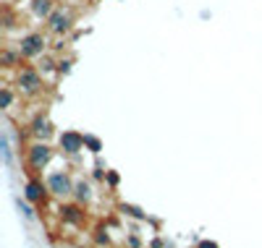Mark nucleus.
I'll list each match as a JSON object with an SVG mask.
<instances>
[{"mask_svg":"<svg viewBox=\"0 0 262 248\" xmlns=\"http://www.w3.org/2000/svg\"><path fill=\"white\" fill-rule=\"evenodd\" d=\"M71 29H74V13H71L69 8L58 6V8L50 13V18H48V32L55 34V37H66Z\"/></svg>","mask_w":262,"mask_h":248,"instance_id":"obj_5","label":"nucleus"},{"mask_svg":"<svg viewBox=\"0 0 262 248\" xmlns=\"http://www.w3.org/2000/svg\"><path fill=\"white\" fill-rule=\"evenodd\" d=\"M55 0H29V11H32V18L37 21H48L50 13L55 11Z\"/></svg>","mask_w":262,"mask_h":248,"instance_id":"obj_11","label":"nucleus"},{"mask_svg":"<svg viewBox=\"0 0 262 248\" xmlns=\"http://www.w3.org/2000/svg\"><path fill=\"white\" fill-rule=\"evenodd\" d=\"M76 204H81V207H86L92 201V186L86 183L84 178H79V180H74V196H71Z\"/></svg>","mask_w":262,"mask_h":248,"instance_id":"obj_12","label":"nucleus"},{"mask_svg":"<svg viewBox=\"0 0 262 248\" xmlns=\"http://www.w3.org/2000/svg\"><path fill=\"white\" fill-rule=\"evenodd\" d=\"M149 248H163V240H152V245Z\"/></svg>","mask_w":262,"mask_h":248,"instance_id":"obj_24","label":"nucleus"},{"mask_svg":"<svg viewBox=\"0 0 262 248\" xmlns=\"http://www.w3.org/2000/svg\"><path fill=\"white\" fill-rule=\"evenodd\" d=\"M95 240H97V245H111V238H107V233H102V230H97Z\"/></svg>","mask_w":262,"mask_h":248,"instance_id":"obj_21","label":"nucleus"},{"mask_svg":"<svg viewBox=\"0 0 262 248\" xmlns=\"http://www.w3.org/2000/svg\"><path fill=\"white\" fill-rule=\"evenodd\" d=\"M21 60H24V55H21L18 44L16 42H6L3 44V53H0V65H3L6 71H16L18 65H24Z\"/></svg>","mask_w":262,"mask_h":248,"instance_id":"obj_8","label":"nucleus"},{"mask_svg":"<svg viewBox=\"0 0 262 248\" xmlns=\"http://www.w3.org/2000/svg\"><path fill=\"white\" fill-rule=\"evenodd\" d=\"M53 160V149L48 146V141H32L27 149H24V162L29 167V172H42Z\"/></svg>","mask_w":262,"mask_h":248,"instance_id":"obj_3","label":"nucleus"},{"mask_svg":"<svg viewBox=\"0 0 262 248\" xmlns=\"http://www.w3.org/2000/svg\"><path fill=\"white\" fill-rule=\"evenodd\" d=\"M16 44H18L21 55H24V60H37V58H42L48 53L50 39H48V34H42V32H27V34L18 37Z\"/></svg>","mask_w":262,"mask_h":248,"instance_id":"obj_2","label":"nucleus"},{"mask_svg":"<svg viewBox=\"0 0 262 248\" xmlns=\"http://www.w3.org/2000/svg\"><path fill=\"white\" fill-rule=\"evenodd\" d=\"M29 133H32V139H37V141H48L50 136H53V123L48 120V115H39L29 123Z\"/></svg>","mask_w":262,"mask_h":248,"instance_id":"obj_9","label":"nucleus"},{"mask_svg":"<svg viewBox=\"0 0 262 248\" xmlns=\"http://www.w3.org/2000/svg\"><path fill=\"white\" fill-rule=\"evenodd\" d=\"M71 65H74V60H71V58L58 60V73H69V71H71Z\"/></svg>","mask_w":262,"mask_h":248,"instance_id":"obj_19","label":"nucleus"},{"mask_svg":"<svg viewBox=\"0 0 262 248\" xmlns=\"http://www.w3.org/2000/svg\"><path fill=\"white\" fill-rule=\"evenodd\" d=\"M84 146L90 149V152H95V154H97V152L102 149V141H100L97 136H90V133H84Z\"/></svg>","mask_w":262,"mask_h":248,"instance_id":"obj_16","label":"nucleus"},{"mask_svg":"<svg viewBox=\"0 0 262 248\" xmlns=\"http://www.w3.org/2000/svg\"><path fill=\"white\" fill-rule=\"evenodd\" d=\"M60 149H63L66 154L81 152V149H84V136H81V133H76V131H63V133H60Z\"/></svg>","mask_w":262,"mask_h":248,"instance_id":"obj_10","label":"nucleus"},{"mask_svg":"<svg viewBox=\"0 0 262 248\" xmlns=\"http://www.w3.org/2000/svg\"><path fill=\"white\" fill-rule=\"evenodd\" d=\"M0 154H3V162H6V167H13V149H11V141H8L6 133L0 136Z\"/></svg>","mask_w":262,"mask_h":248,"instance_id":"obj_14","label":"nucleus"},{"mask_svg":"<svg viewBox=\"0 0 262 248\" xmlns=\"http://www.w3.org/2000/svg\"><path fill=\"white\" fill-rule=\"evenodd\" d=\"M48 183H42V180L39 178H29L27 180V186H24V199L27 201H32V204H45V201H48Z\"/></svg>","mask_w":262,"mask_h":248,"instance_id":"obj_7","label":"nucleus"},{"mask_svg":"<svg viewBox=\"0 0 262 248\" xmlns=\"http://www.w3.org/2000/svg\"><path fill=\"white\" fill-rule=\"evenodd\" d=\"M37 68L42 71V76H45V73H58V63L53 60V55L45 53V55L39 58V65H37Z\"/></svg>","mask_w":262,"mask_h":248,"instance_id":"obj_15","label":"nucleus"},{"mask_svg":"<svg viewBox=\"0 0 262 248\" xmlns=\"http://www.w3.org/2000/svg\"><path fill=\"white\" fill-rule=\"evenodd\" d=\"M121 212L128 214V217H134V219H144V214L137 209V207H128V204H121Z\"/></svg>","mask_w":262,"mask_h":248,"instance_id":"obj_18","label":"nucleus"},{"mask_svg":"<svg viewBox=\"0 0 262 248\" xmlns=\"http://www.w3.org/2000/svg\"><path fill=\"white\" fill-rule=\"evenodd\" d=\"M13 86L18 89V97H39L42 92H45V76H42L39 68H34V65H18V68L13 71Z\"/></svg>","mask_w":262,"mask_h":248,"instance_id":"obj_1","label":"nucleus"},{"mask_svg":"<svg viewBox=\"0 0 262 248\" xmlns=\"http://www.w3.org/2000/svg\"><path fill=\"white\" fill-rule=\"evenodd\" d=\"M196 248H217V243H212V240H200V245Z\"/></svg>","mask_w":262,"mask_h":248,"instance_id":"obj_23","label":"nucleus"},{"mask_svg":"<svg viewBox=\"0 0 262 248\" xmlns=\"http://www.w3.org/2000/svg\"><path fill=\"white\" fill-rule=\"evenodd\" d=\"M16 94H18V89L13 86V84H3V89H0V110L3 112H11V107H13V102H16Z\"/></svg>","mask_w":262,"mask_h":248,"instance_id":"obj_13","label":"nucleus"},{"mask_svg":"<svg viewBox=\"0 0 262 248\" xmlns=\"http://www.w3.org/2000/svg\"><path fill=\"white\" fill-rule=\"evenodd\" d=\"M16 207H18V212L24 214L27 219H37V212H34V209H32V207L27 204V201H21V199H16Z\"/></svg>","mask_w":262,"mask_h":248,"instance_id":"obj_17","label":"nucleus"},{"mask_svg":"<svg viewBox=\"0 0 262 248\" xmlns=\"http://www.w3.org/2000/svg\"><path fill=\"white\" fill-rule=\"evenodd\" d=\"M45 183H48V191H50L55 199H60V201H66V199L74 196V180H71V175L66 172V170H53V172H48Z\"/></svg>","mask_w":262,"mask_h":248,"instance_id":"obj_4","label":"nucleus"},{"mask_svg":"<svg viewBox=\"0 0 262 248\" xmlns=\"http://www.w3.org/2000/svg\"><path fill=\"white\" fill-rule=\"evenodd\" d=\"M126 243H128V248H142V240H139L137 235H128V238H126Z\"/></svg>","mask_w":262,"mask_h":248,"instance_id":"obj_22","label":"nucleus"},{"mask_svg":"<svg viewBox=\"0 0 262 248\" xmlns=\"http://www.w3.org/2000/svg\"><path fill=\"white\" fill-rule=\"evenodd\" d=\"M58 217H60L63 225H71V228H81V225L86 222V212H84L81 204H76V201H74V204H63V201H60Z\"/></svg>","mask_w":262,"mask_h":248,"instance_id":"obj_6","label":"nucleus"},{"mask_svg":"<svg viewBox=\"0 0 262 248\" xmlns=\"http://www.w3.org/2000/svg\"><path fill=\"white\" fill-rule=\"evenodd\" d=\"M105 180H107V186H111V188H118V183H121V178H118V172H113V170H111V172L105 175Z\"/></svg>","mask_w":262,"mask_h":248,"instance_id":"obj_20","label":"nucleus"}]
</instances>
